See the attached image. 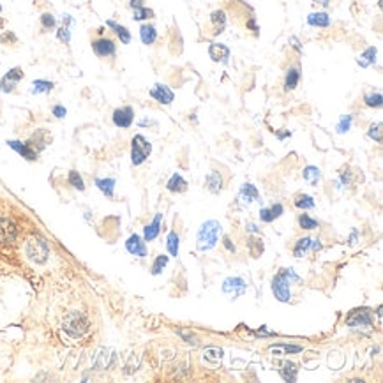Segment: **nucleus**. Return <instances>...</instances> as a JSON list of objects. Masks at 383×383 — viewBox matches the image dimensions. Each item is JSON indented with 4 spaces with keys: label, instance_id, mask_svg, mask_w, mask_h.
<instances>
[{
    "label": "nucleus",
    "instance_id": "nucleus-42",
    "mask_svg": "<svg viewBox=\"0 0 383 383\" xmlns=\"http://www.w3.org/2000/svg\"><path fill=\"white\" fill-rule=\"evenodd\" d=\"M150 18H154V11L152 9H148V7H136V9H133V19L134 21H143V19H150Z\"/></svg>",
    "mask_w": 383,
    "mask_h": 383
},
{
    "label": "nucleus",
    "instance_id": "nucleus-58",
    "mask_svg": "<svg viewBox=\"0 0 383 383\" xmlns=\"http://www.w3.org/2000/svg\"><path fill=\"white\" fill-rule=\"evenodd\" d=\"M276 136L279 138L281 141H283V140H286V138H290V136H292V133H290V131H279V133H277Z\"/></svg>",
    "mask_w": 383,
    "mask_h": 383
},
{
    "label": "nucleus",
    "instance_id": "nucleus-2",
    "mask_svg": "<svg viewBox=\"0 0 383 383\" xmlns=\"http://www.w3.org/2000/svg\"><path fill=\"white\" fill-rule=\"evenodd\" d=\"M88 327H90L88 318L83 315V313H78V311L69 313V315L64 318V322H62V329H64V332L69 336V338H74V339L87 334Z\"/></svg>",
    "mask_w": 383,
    "mask_h": 383
},
{
    "label": "nucleus",
    "instance_id": "nucleus-25",
    "mask_svg": "<svg viewBox=\"0 0 383 383\" xmlns=\"http://www.w3.org/2000/svg\"><path fill=\"white\" fill-rule=\"evenodd\" d=\"M140 39H141V42H143V44H147V46L154 44V42H156V39H157L156 27H154V25H148V23L141 25V27H140Z\"/></svg>",
    "mask_w": 383,
    "mask_h": 383
},
{
    "label": "nucleus",
    "instance_id": "nucleus-53",
    "mask_svg": "<svg viewBox=\"0 0 383 383\" xmlns=\"http://www.w3.org/2000/svg\"><path fill=\"white\" fill-rule=\"evenodd\" d=\"M290 44H292L293 48H295L297 51H299V53H302V51H304V49H302V46H300V41H299V39L295 37V35H293V37H290Z\"/></svg>",
    "mask_w": 383,
    "mask_h": 383
},
{
    "label": "nucleus",
    "instance_id": "nucleus-64",
    "mask_svg": "<svg viewBox=\"0 0 383 383\" xmlns=\"http://www.w3.org/2000/svg\"><path fill=\"white\" fill-rule=\"evenodd\" d=\"M0 11H2V5H0Z\"/></svg>",
    "mask_w": 383,
    "mask_h": 383
},
{
    "label": "nucleus",
    "instance_id": "nucleus-47",
    "mask_svg": "<svg viewBox=\"0 0 383 383\" xmlns=\"http://www.w3.org/2000/svg\"><path fill=\"white\" fill-rule=\"evenodd\" d=\"M41 25H42V28H46V30H51V28L57 27V19H55L53 14L44 12V14L41 16Z\"/></svg>",
    "mask_w": 383,
    "mask_h": 383
},
{
    "label": "nucleus",
    "instance_id": "nucleus-22",
    "mask_svg": "<svg viewBox=\"0 0 383 383\" xmlns=\"http://www.w3.org/2000/svg\"><path fill=\"white\" fill-rule=\"evenodd\" d=\"M311 246H313V239L311 237H302L295 242L293 246V256L295 258H304L308 253H311Z\"/></svg>",
    "mask_w": 383,
    "mask_h": 383
},
{
    "label": "nucleus",
    "instance_id": "nucleus-39",
    "mask_svg": "<svg viewBox=\"0 0 383 383\" xmlns=\"http://www.w3.org/2000/svg\"><path fill=\"white\" fill-rule=\"evenodd\" d=\"M368 136L376 143H382L383 140V131H382V122H373L368 129Z\"/></svg>",
    "mask_w": 383,
    "mask_h": 383
},
{
    "label": "nucleus",
    "instance_id": "nucleus-36",
    "mask_svg": "<svg viewBox=\"0 0 383 383\" xmlns=\"http://www.w3.org/2000/svg\"><path fill=\"white\" fill-rule=\"evenodd\" d=\"M55 83L48 80H34L32 81V94H49L53 90Z\"/></svg>",
    "mask_w": 383,
    "mask_h": 383
},
{
    "label": "nucleus",
    "instance_id": "nucleus-13",
    "mask_svg": "<svg viewBox=\"0 0 383 383\" xmlns=\"http://www.w3.org/2000/svg\"><path fill=\"white\" fill-rule=\"evenodd\" d=\"M49 141H51V134H49L46 129H39V131H35V133L32 134V138L27 141V143H28V147L35 152V154H39V152H42L46 147H48Z\"/></svg>",
    "mask_w": 383,
    "mask_h": 383
},
{
    "label": "nucleus",
    "instance_id": "nucleus-62",
    "mask_svg": "<svg viewBox=\"0 0 383 383\" xmlns=\"http://www.w3.org/2000/svg\"><path fill=\"white\" fill-rule=\"evenodd\" d=\"M147 124L150 125V124H156V122H154V120H141L140 122V125H147Z\"/></svg>",
    "mask_w": 383,
    "mask_h": 383
},
{
    "label": "nucleus",
    "instance_id": "nucleus-50",
    "mask_svg": "<svg viewBox=\"0 0 383 383\" xmlns=\"http://www.w3.org/2000/svg\"><path fill=\"white\" fill-rule=\"evenodd\" d=\"M270 212H272L274 219H279V217L283 216V212H285V207H283V203H274V205L270 207Z\"/></svg>",
    "mask_w": 383,
    "mask_h": 383
},
{
    "label": "nucleus",
    "instance_id": "nucleus-18",
    "mask_svg": "<svg viewBox=\"0 0 383 383\" xmlns=\"http://www.w3.org/2000/svg\"><path fill=\"white\" fill-rule=\"evenodd\" d=\"M7 145H9V147H11L14 152H18V154H19L21 157H25L27 161H35V159H37V156H39V154H35V152L32 150L30 147H28L27 141L23 143V141H18V140H9Z\"/></svg>",
    "mask_w": 383,
    "mask_h": 383
},
{
    "label": "nucleus",
    "instance_id": "nucleus-11",
    "mask_svg": "<svg viewBox=\"0 0 383 383\" xmlns=\"http://www.w3.org/2000/svg\"><path fill=\"white\" fill-rule=\"evenodd\" d=\"M125 249H127L129 254L138 256V258H145L147 256V242L143 240V237L136 235V233L125 240Z\"/></svg>",
    "mask_w": 383,
    "mask_h": 383
},
{
    "label": "nucleus",
    "instance_id": "nucleus-1",
    "mask_svg": "<svg viewBox=\"0 0 383 383\" xmlns=\"http://www.w3.org/2000/svg\"><path fill=\"white\" fill-rule=\"evenodd\" d=\"M221 235H223V226H221L219 221L216 219L205 221L196 233V249L200 253H207V251L214 249Z\"/></svg>",
    "mask_w": 383,
    "mask_h": 383
},
{
    "label": "nucleus",
    "instance_id": "nucleus-59",
    "mask_svg": "<svg viewBox=\"0 0 383 383\" xmlns=\"http://www.w3.org/2000/svg\"><path fill=\"white\" fill-rule=\"evenodd\" d=\"M322 249V242H320L318 239H313V246H311V251L313 253H316V251Z\"/></svg>",
    "mask_w": 383,
    "mask_h": 383
},
{
    "label": "nucleus",
    "instance_id": "nucleus-40",
    "mask_svg": "<svg viewBox=\"0 0 383 383\" xmlns=\"http://www.w3.org/2000/svg\"><path fill=\"white\" fill-rule=\"evenodd\" d=\"M168 265V256L166 254H159L156 260H154V263H152V276H159V274H163V270L166 269Z\"/></svg>",
    "mask_w": 383,
    "mask_h": 383
},
{
    "label": "nucleus",
    "instance_id": "nucleus-56",
    "mask_svg": "<svg viewBox=\"0 0 383 383\" xmlns=\"http://www.w3.org/2000/svg\"><path fill=\"white\" fill-rule=\"evenodd\" d=\"M178 336H182V338L186 339L187 343H193V345H196V341H194L193 336H189V334H187V332H184V330H178Z\"/></svg>",
    "mask_w": 383,
    "mask_h": 383
},
{
    "label": "nucleus",
    "instance_id": "nucleus-29",
    "mask_svg": "<svg viewBox=\"0 0 383 383\" xmlns=\"http://www.w3.org/2000/svg\"><path fill=\"white\" fill-rule=\"evenodd\" d=\"M210 21H212V25L216 27L214 34L219 35L221 32L224 30V25H226V12H224L223 9H217V11H214L212 14H210Z\"/></svg>",
    "mask_w": 383,
    "mask_h": 383
},
{
    "label": "nucleus",
    "instance_id": "nucleus-19",
    "mask_svg": "<svg viewBox=\"0 0 383 383\" xmlns=\"http://www.w3.org/2000/svg\"><path fill=\"white\" fill-rule=\"evenodd\" d=\"M72 25H74V19H72V16H69V14L62 16V25L58 27V30H57V37L60 39L64 44H69V41H71V28H72Z\"/></svg>",
    "mask_w": 383,
    "mask_h": 383
},
{
    "label": "nucleus",
    "instance_id": "nucleus-23",
    "mask_svg": "<svg viewBox=\"0 0 383 383\" xmlns=\"http://www.w3.org/2000/svg\"><path fill=\"white\" fill-rule=\"evenodd\" d=\"M166 189L170 193H184L187 189V182L184 180V177L180 173H173L170 177V180L166 182Z\"/></svg>",
    "mask_w": 383,
    "mask_h": 383
},
{
    "label": "nucleus",
    "instance_id": "nucleus-34",
    "mask_svg": "<svg viewBox=\"0 0 383 383\" xmlns=\"http://www.w3.org/2000/svg\"><path fill=\"white\" fill-rule=\"evenodd\" d=\"M270 352H272L274 355H277V357L290 355V353L302 352V346H297V345H272L270 346Z\"/></svg>",
    "mask_w": 383,
    "mask_h": 383
},
{
    "label": "nucleus",
    "instance_id": "nucleus-52",
    "mask_svg": "<svg viewBox=\"0 0 383 383\" xmlns=\"http://www.w3.org/2000/svg\"><path fill=\"white\" fill-rule=\"evenodd\" d=\"M223 244H224V247H226V251H230V253H235V251H237L235 244L232 242V239H230V237H224Z\"/></svg>",
    "mask_w": 383,
    "mask_h": 383
},
{
    "label": "nucleus",
    "instance_id": "nucleus-43",
    "mask_svg": "<svg viewBox=\"0 0 383 383\" xmlns=\"http://www.w3.org/2000/svg\"><path fill=\"white\" fill-rule=\"evenodd\" d=\"M352 122H353V117H352V115H343V117L339 118L338 125H336V131H338L339 134L348 133V131L352 129Z\"/></svg>",
    "mask_w": 383,
    "mask_h": 383
},
{
    "label": "nucleus",
    "instance_id": "nucleus-41",
    "mask_svg": "<svg viewBox=\"0 0 383 383\" xmlns=\"http://www.w3.org/2000/svg\"><path fill=\"white\" fill-rule=\"evenodd\" d=\"M364 103H366V106H369V108H382V104H383L382 92H371V94H368L364 97Z\"/></svg>",
    "mask_w": 383,
    "mask_h": 383
},
{
    "label": "nucleus",
    "instance_id": "nucleus-32",
    "mask_svg": "<svg viewBox=\"0 0 383 383\" xmlns=\"http://www.w3.org/2000/svg\"><path fill=\"white\" fill-rule=\"evenodd\" d=\"M300 81V69L299 67H290L285 78V90H293Z\"/></svg>",
    "mask_w": 383,
    "mask_h": 383
},
{
    "label": "nucleus",
    "instance_id": "nucleus-44",
    "mask_svg": "<svg viewBox=\"0 0 383 383\" xmlns=\"http://www.w3.org/2000/svg\"><path fill=\"white\" fill-rule=\"evenodd\" d=\"M69 184H71L74 189L78 191H85V182H83V178H81V175L78 173L76 170H71L69 171Z\"/></svg>",
    "mask_w": 383,
    "mask_h": 383
},
{
    "label": "nucleus",
    "instance_id": "nucleus-63",
    "mask_svg": "<svg viewBox=\"0 0 383 383\" xmlns=\"http://www.w3.org/2000/svg\"><path fill=\"white\" fill-rule=\"evenodd\" d=\"M376 315H378V318H382V306H378V309H376Z\"/></svg>",
    "mask_w": 383,
    "mask_h": 383
},
{
    "label": "nucleus",
    "instance_id": "nucleus-9",
    "mask_svg": "<svg viewBox=\"0 0 383 383\" xmlns=\"http://www.w3.org/2000/svg\"><path fill=\"white\" fill-rule=\"evenodd\" d=\"M134 122V110L131 106H122L113 111V124L120 129H129Z\"/></svg>",
    "mask_w": 383,
    "mask_h": 383
},
{
    "label": "nucleus",
    "instance_id": "nucleus-54",
    "mask_svg": "<svg viewBox=\"0 0 383 383\" xmlns=\"http://www.w3.org/2000/svg\"><path fill=\"white\" fill-rule=\"evenodd\" d=\"M357 239H359V232H357L355 228H353L352 233H350V239H348V244H350V246H353V244H357Z\"/></svg>",
    "mask_w": 383,
    "mask_h": 383
},
{
    "label": "nucleus",
    "instance_id": "nucleus-20",
    "mask_svg": "<svg viewBox=\"0 0 383 383\" xmlns=\"http://www.w3.org/2000/svg\"><path fill=\"white\" fill-rule=\"evenodd\" d=\"M205 184H207V189L210 191L212 194H219L223 191V175L219 171L212 170L205 178Z\"/></svg>",
    "mask_w": 383,
    "mask_h": 383
},
{
    "label": "nucleus",
    "instance_id": "nucleus-8",
    "mask_svg": "<svg viewBox=\"0 0 383 383\" xmlns=\"http://www.w3.org/2000/svg\"><path fill=\"white\" fill-rule=\"evenodd\" d=\"M23 80V69L21 67H12L9 69L4 74V78L0 80V90L9 94V92L14 90V87Z\"/></svg>",
    "mask_w": 383,
    "mask_h": 383
},
{
    "label": "nucleus",
    "instance_id": "nucleus-48",
    "mask_svg": "<svg viewBox=\"0 0 383 383\" xmlns=\"http://www.w3.org/2000/svg\"><path fill=\"white\" fill-rule=\"evenodd\" d=\"M281 274L285 276V279L288 281L290 285H299L300 283V276H297L293 269H281Z\"/></svg>",
    "mask_w": 383,
    "mask_h": 383
},
{
    "label": "nucleus",
    "instance_id": "nucleus-31",
    "mask_svg": "<svg viewBox=\"0 0 383 383\" xmlns=\"http://www.w3.org/2000/svg\"><path fill=\"white\" fill-rule=\"evenodd\" d=\"M247 249H249L251 256L253 258H260L263 253V249H265V246H263V240L258 239V237H253L251 235L249 239H247Z\"/></svg>",
    "mask_w": 383,
    "mask_h": 383
},
{
    "label": "nucleus",
    "instance_id": "nucleus-28",
    "mask_svg": "<svg viewBox=\"0 0 383 383\" xmlns=\"http://www.w3.org/2000/svg\"><path fill=\"white\" fill-rule=\"evenodd\" d=\"M95 186L104 196L113 198L115 193V178H95Z\"/></svg>",
    "mask_w": 383,
    "mask_h": 383
},
{
    "label": "nucleus",
    "instance_id": "nucleus-3",
    "mask_svg": "<svg viewBox=\"0 0 383 383\" xmlns=\"http://www.w3.org/2000/svg\"><path fill=\"white\" fill-rule=\"evenodd\" d=\"M25 253H27L30 262L42 265V263L48 260L49 249L44 239H41V237H30V239L27 240V244H25Z\"/></svg>",
    "mask_w": 383,
    "mask_h": 383
},
{
    "label": "nucleus",
    "instance_id": "nucleus-49",
    "mask_svg": "<svg viewBox=\"0 0 383 383\" xmlns=\"http://www.w3.org/2000/svg\"><path fill=\"white\" fill-rule=\"evenodd\" d=\"M260 219H262V223H274V216L272 212H270V207H263V209H260Z\"/></svg>",
    "mask_w": 383,
    "mask_h": 383
},
{
    "label": "nucleus",
    "instance_id": "nucleus-37",
    "mask_svg": "<svg viewBox=\"0 0 383 383\" xmlns=\"http://www.w3.org/2000/svg\"><path fill=\"white\" fill-rule=\"evenodd\" d=\"M352 182H353L352 171H350V170L339 171V177H338V180H336V189H339V191L345 189V187L352 186Z\"/></svg>",
    "mask_w": 383,
    "mask_h": 383
},
{
    "label": "nucleus",
    "instance_id": "nucleus-61",
    "mask_svg": "<svg viewBox=\"0 0 383 383\" xmlns=\"http://www.w3.org/2000/svg\"><path fill=\"white\" fill-rule=\"evenodd\" d=\"M315 4H320V5H323V7H327V5L330 4V0H315Z\"/></svg>",
    "mask_w": 383,
    "mask_h": 383
},
{
    "label": "nucleus",
    "instance_id": "nucleus-26",
    "mask_svg": "<svg viewBox=\"0 0 383 383\" xmlns=\"http://www.w3.org/2000/svg\"><path fill=\"white\" fill-rule=\"evenodd\" d=\"M302 177H304V180L309 184V186L315 187V186H318L320 178H322V171H320L318 166H313V164H309V166L304 168Z\"/></svg>",
    "mask_w": 383,
    "mask_h": 383
},
{
    "label": "nucleus",
    "instance_id": "nucleus-17",
    "mask_svg": "<svg viewBox=\"0 0 383 383\" xmlns=\"http://www.w3.org/2000/svg\"><path fill=\"white\" fill-rule=\"evenodd\" d=\"M161 223H163V214H156V217L152 219L150 224L143 228V240L145 242H152V240H156L159 237V232H161Z\"/></svg>",
    "mask_w": 383,
    "mask_h": 383
},
{
    "label": "nucleus",
    "instance_id": "nucleus-27",
    "mask_svg": "<svg viewBox=\"0 0 383 383\" xmlns=\"http://www.w3.org/2000/svg\"><path fill=\"white\" fill-rule=\"evenodd\" d=\"M106 25L115 32V34H117V37L120 39L122 44H129V42H131V32L127 30V28L122 27V25H118V23L113 21V19H108Z\"/></svg>",
    "mask_w": 383,
    "mask_h": 383
},
{
    "label": "nucleus",
    "instance_id": "nucleus-6",
    "mask_svg": "<svg viewBox=\"0 0 383 383\" xmlns=\"http://www.w3.org/2000/svg\"><path fill=\"white\" fill-rule=\"evenodd\" d=\"M290 283L285 279V276L283 274H277V276H274L272 279V285H270V288H272V293L274 297H276L279 302H290L292 300V288H290Z\"/></svg>",
    "mask_w": 383,
    "mask_h": 383
},
{
    "label": "nucleus",
    "instance_id": "nucleus-55",
    "mask_svg": "<svg viewBox=\"0 0 383 383\" xmlns=\"http://www.w3.org/2000/svg\"><path fill=\"white\" fill-rule=\"evenodd\" d=\"M246 230H247V233H251V235H254V233H260V228L256 226L254 223H249V224H247Z\"/></svg>",
    "mask_w": 383,
    "mask_h": 383
},
{
    "label": "nucleus",
    "instance_id": "nucleus-35",
    "mask_svg": "<svg viewBox=\"0 0 383 383\" xmlns=\"http://www.w3.org/2000/svg\"><path fill=\"white\" fill-rule=\"evenodd\" d=\"M293 205L300 210H311L315 209V198L309 196V194H299V196H295V200H293Z\"/></svg>",
    "mask_w": 383,
    "mask_h": 383
},
{
    "label": "nucleus",
    "instance_id": "nucleus-4",
    "mask_svg": "<svg viewBox=\"0 0 383 383\" xmlns=\"http://www.w3.org/2000/svg\"><path fill=\"white\" fill-rule=\"evenodd\" d=\"M152 152V143L143 136V134H136L131 140V163L134 166H140L148 159Z\"/></svg>",
    "mask_w": 383,
    "mask_h": 383
},
{
    "label": "nucleus",
    "instance_id": "nucleus-14",
    "mask_svg": "<svg viewBox=\"0 0 383 383\" xmlns=\"http://www.w3.org/2000/svg\"><path fill=\"white\" fill-rule=\"evenodd\" d=\"M150 97H154L157 103H161V104H171L175 99V94L170 90V87H166V85L156 83L150 88Z\"/></svg>",
    "mask_w": 383,
    "mask_h": 383
},
{
    "label": "nucleus",
    "instance_id": "nucleus-46",
    "mask_svg": "<svg viewBox=\"0 0 383 383\" xmlns=\"http://www.w3.org/2000/svg\"><path fill=\"white\" fill-rule=\"evenodd\" d=\"M110 359H113V355H110V350H101L97 355V362H95V368H103L106 369L110 366Z\"/></svg>",
    "mask_w": 383,
    "mask_h": 383
},
{
    "label": "nucleus",
    "instance_id": "nucleus-33",
    "mask_svg": "<svg viewBox=\"0 0 383 383\" xmlns=\"http://www.w3.org/2000/svg\"><path fill=\"white\" fill-rule=\"evenodd\" d=\"M166 249L171 256L177 258L178 256V249H180V237H178L177 232H170L166 237Z\"/></svg>",
    "mask_w": 383,
    "mask_h": 383
},
{
    "label": "nucleus",
    "instance_id": "nucleus-60",
    "mask_svg": "<svg viewBox=\"0 0 383 383\" xmlns=\"http://www.w3.org/2000/svg\"><path fill=\"white\" fill-rule=\"evenodd\" d=\"M129 5H131L133 9L141 7V5H143V0H129Z\"/></svg>",
    "mask_w": 383,
    "mask_h": 383
},
{
    "label": "nucleus",
    "instance_id": "nucleus-51",
    "mask_svg": "<svg viewBox=\"0 0 383 383\" xmlns=\"http://www.w3.org/2000/svg\"><path fill=\"white\" fill-rule=\"evenodd\" d=\"M51 113L55 115L57 118H64L65 115H67V110H65L62 104H57V106H53V110H51Z\"/></svg>",
    "mask_w": 383,
    "mask_h": 383
},
{
    "label": "nucleus",
    "instance_id": "nucleus-57",
    "mask_svg": "<svg viewBox=\"0 0 383 383\" xmlns=\"http://www.w3.org/2000/svg\"><path fill=\"white\" fill-rule=\"evenodd\" d=\"M247 27H249L253 32H258V30H260L258 25H256V19H254V18H251L249 21H247Z\"/></svg>",
    "mask_w": 383,
    "mask_h": 383
},
{
    "label": "nucleus",
    "instance_id": "nucleus-45",
    "mask_svg": "<svg viewBox=\"0 0 383 383\" xmlns=\"http://www.w3.org/2000/svg\"><path fill=\"white\" fill-rule=\"evenodd\" d=\"M203 359H205L207 362H212V364H216V362H219L221 359H223V350H219V348H207L205 353H203Z\"/></svg>",
    "mask_w": 383,
    "mask_h": 383
},
{
    "label": "nucleus",
    "instance_id": "nucleus-16",
    "mask_svg": "<svg viewBox=\"0 0 383 383\" xmlns=\"http://www.w3.org/2000/svg\"><path fill=\"white\" fill-rule=\"evenodd\" d=\"M209 55L214 62H221V64H226L228 58H230V48L223 42H212L209 46Z\"/></svg>",
    "mask_w": 383,
    "mask_h": 383
},
{
    "label": "nucleus",
    "instance_id": "nucleus-12",
    "mask_svg": "<svg viewBox=\"0 0 383 383\" xmlns=\"http://www.w3.org/2000/svg\"><path fill=\"white\" fill-rule=\"evenodd\" d=\"M16 235H18L16 224L12 223L9 217H0V242H4V244L14 242Z\"/></svg>",
    "mask_w": 383,
    "mask_h": 383
},
{
    "label": "nucleus",
    "instance_id": "nucleus-38",
    "mask_svg": "<svg viewBox=\"0 0 383 383\" xmlns=\"http://www.w3.org/2000/svg\"><path fill=\"white\" fill-rule=\"evenodd\" d=\"M299 226L302 228V230L311 232V230H316L320 224H318V221H316L315 217L309 216V214H300L299 216Z\"/></svg>",
    "mask_w": 383,
    "mask_h": 383
},
{
    "label": "nucleus",
    "instance_id": "nucleus-30",
    "mask_svg": "<svg viewBox=\"0 0 383 383\" xmlns=\"http://www.w3.org/2000/svg\"><path fill=\"white\" fill-rule=\"evenodd\" d=\"M297 373H299V369H297V366L293 364V362H285L283 364V368L279 369V375H281V378L285 380V382H288V383H293L297 380Z\"/></svg>",
    "mask_w": 383,
    "mask_h": 383
},
{
    "label": "nucleus",
    "instance_id": "nucleus-7",
    "mask_svg": "<svg viewBox=\"0 0 383 383\" xmlns=\"http://www.w3.org/2000/svg\"><path fill=\"white\" fill-rule=\"evenodd\" d=\"M247 290V283L239 276H232V277H226L223 281V293L230 299H237V297L244 295Z\"/></svg>",
    "mask_w": 383,
    "mask_h": 383
},
{
    "label": "nucleus",
    "instance_id": "nucleus-10",
    "mask_svg": "<svg viewBox=\"0 0 383 383\" xmlns=\"http://www.w3.org/2000/svg\"><path fill=\"white\" fill-rule=\"evenodd\" d=\"M92 49L97 57H113L117 51V44L108 37H99L92 41Z\"/></svg>",
    "mask_w": 383,
    "mask_h": 383
},
{
    "label": "nucleus",
    "instance_id": "nucleus-15",
    "mask_svg": "<svg viewBox=\"0 0 383 383\" xmlns=\"http://www.w3.org/2000/svg\"><path fill=\"white\" fill-rule=\"evenodd\" d=\"M258 198H260V193L253 184H249V182L242 184V187H240V191H239V205L249 207L251 203L256 201Z\"/></svg>",
    "mask_w": 383,
    "mask_h": 383
},
{
    "label": "nucleus",
    "instance_id": "nucleus-5",
    "mask_svg": "<svg viewBox=\"0 0 383 383\" xmlns=\"http://www.w3.org/2000/svg\"><path fill=\"white\" fill-rule=\"evenodd\" d=\"M346 325L350 329L357 330H371L373 329V315L368 308L362 309H353L348 316H346Z\"/></svg>",
    "mask_w": 383,
    "mask_h": 383
},
{
    "label": "nucleus",
    "instance_id": "nucleus-24",
    "mask_svg": "<svg viewBox=\"0 0 383 383\" xmlns=\"http://www.w3.org/2000/svg\"><path fill=\"white\" fill-rule=\"evenodd\" d=\"M376 55H378V49L375 46H369L368 49H364L361 53V57L357 58V64L361 65V67H371L373 64L376 62Z\"/></svg>",
    "mask_w": 383,
    "mask_h": 383
},
{
    "label": "nucleus",
    "instance_id": "nucleus-21",
    "mask_svg": "<svg viewBox=\"0 0 383 383\" xmlns=\"http://www.w3.org/2000/svg\"><path fill=\"white\" fill-rule=\"evenodd\" d=\"M308 23L311 27H318V28H327L330 27V16L325 11H316L311 12L308 16Z\"/></svg>",
    "mask_w": 383,
    "mask_h": 383
}]
</instances>
